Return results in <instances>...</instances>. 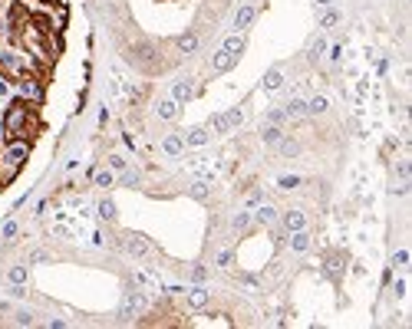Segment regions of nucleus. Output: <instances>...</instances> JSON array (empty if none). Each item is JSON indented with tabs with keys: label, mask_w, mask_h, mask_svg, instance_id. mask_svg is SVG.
I'll use <instances>...</instances> for the list:
<instances>
[{
	"label": "nucleus",
	"mask_w": 412,
	"mask_h": 329,
	"mask_svg": "<svg viewBox=\"0 0 412 329\" xmlns=\"http://www.w3.org/2000/svg\"><path fill=\"white\" fill-rule=\"evenodd\" d=\"M99 218L102 221H116V204H113V201H99Z\"/></svg>",
	"instance_id": "obj_27"
},
{
	"label": "nucleus",
	"mask_w": 412,
	"mask_h": 329,
	"mask_svg": "<svg viewBox=\"0 0 412 329\" xmlns=\"http://www.w3.org/2000/svg\"><path fill=\"white\" fill-rule=\"evenodd\" d=\"M234 63H237V56L225 53V50H218V56H214V63H211V66H214V73H228V69H231Z\"/></svg>",
	"instance_id": "obj_15"
},
{
	"label": "nucleus",
	"mask_w": 412,
	"mask_h": 329,
	"mask_svg": "<svg viewBox=\"0 0 412 329\" xmlns=\"http://www.w3.org/2000/svg\"><path fill=\"white\" fill-rule=\"evenodd\" d=\"M4 237H17V221H7L4 224Z\"/></svg>",
	"instance_id": "obj_38"
},
{
	"label": "nucleus",
	"mask_w": 412,
	"mask_h": 329,
	"mask_svg": "<svg viewBox=\"0 0 412 329\" xmlns=\"http://www.w3.org/2000/svg\"><path fill=\"white\" fill-rule=\"evenodd\" d=\"M26 155H30V145L26 142H10L4 152V178H13L17 174V168L26 162Z\"/></svg>",
	"instance_id": "obj_2"
},
{
	"label": "nucleus",
	"mask_w": 412,
	"mask_h": 329,
	"mask_svg": "<svg viewBox=\"0 0 412 329\" xmlns=\"http://www.w3.org/2000/svg\"><path fill=\"white\" fill-rule=\"evenodd\" d=\"M125 247H129V254H135V257H149V241L145 237H139V234H129L125 237Z\"/></svg>",
	"instance_id": "obj_9"
},
{
	"label": "nucleus",
	"mask_w": 412,
	"mask_h": 329,
	"mask_svg": "<svg viewBox=\"0 0 412 329\" xmlns=\"http://www.w3.org/2000/svg\"><path fill=\"white\" fill-rule=\"evenodd\" d=\"M17 326H33V316L30 313H17Z\"/></svg>",
	"instance_id": "obj_39"
},
{
	"label": "nucleus",
	"mask_w": 412,
	"mask_h": 329,
	"mask_svg": "<svg viewBox=\"0 0 412 329\" xmlns=\"http://www.w3.org/2000/svg\"><path fill=\"white\" fill-rule=\"evenodd\" d=\"M93 178L99 188H113V171H93Z\"/></svg>",
	"instance_id": "obj_30"
},
{
	"label": "nucleus",
	"mask_w": 412,
	"mask_h": 329,
	"mask_svg": "<svg viewBox=\"0 0 412 329\" xmlns=\"http://www.w3.org/2000/svg\"><path fill=\"white\" fill-rule=\"evenodd\" d=\"M188 303H191L195 310H201V306L208 303V290H201V286H195V290H188Z\"/></svg>",
	"instance_id": "obj_21"
},
{
	"label": "nucleus",
	"mask_w": 412,
	"mask_h": 329,
	"mask_svg": "<svg viewBox=\"0 0 412 329\" xmlns=\"http://www.w3.org/2000/svg\"><path fill=\"white\" fill-rule=\"evenodd\" d=\"M254 17H257V10H254L251 4H248V7H241V10H237V17H234V30H237V33H244L251 23H254Z\"/></svg>",
	"instance_id": "obj_8"
},
{
	"label": "nucleus",
	"mask_w": 412,
	"mask_h": 329,
	"mask_svg": "<svg viewBox=\"0 0 412 329\" xmlns=\"http://www.w3.org/2000/svg\"><path fill=\"white\" fill-rule=\"evenodd\" d=\"M261 201H264V194H261V191H257V188H254V191H251V194H248V207H254V204H261Z\"/></svg>",
	"instance_id": "obj_37"
},
{
	"label": "nucleus",
	"mask_w": 412,
	"mask_h": 329,
	"mask_svg": "<svg viewBox=\"0 0 412 329\" xmlns=\"http://www.w3.org/2000/svg\"><path fill=\"white\" fill-rule=\"evenodd\" d=\"M122 185L135 188V185H139V174H135V171H122Z\"/></svg>",
	"instance_id": "obj_34"
},
{
	"label": "nucleus",
	"mask_w": 412,
	"mask_h": 329,
	"mask_svg": "<svg viewBox=\"0 0 412 329\" xmlns=\"http://www.w3.org/2000/svg\"><path fill=\"white\" fill-rule=\"evenodd\" d=\"M277 155H281V158L300 155V142H297V138H281V142H277Z\"/></svg>",
	"instance_id": "obj_12"
},
{
	"label": "nucleus",
	"mask_w": 412,
	"mask_h": 329,
	"mask_svg": "<svg viewBox=\"0 0 412 329\" xmlns=\"http://www.w3.org/2000/svg\"><path fill=\"white\" fill-rule=\"evenodd\" d=\"M191 194H195L198 201H205V198H208V185H201V181H198V185L191 188Z\"/></svg>",
	"instance_id": "obj_35"
},
{
	"label": "nucleus",
	"mask_w": 412,
	"mask_h": 329,
	"mask_svg": "<svg viewBox=\"0 0 412 329\" xmlns=\"http://www.w3.org/2000/svg\"><path fill=\"white\" fill-rule=\"evenodd\" d=\"M7 280H10L13 286H23V283H26V267H23V263L10 267V270H7Z\"/></svg>",
	"instance_id": "obj_20"
},
{
	"label": "nucleus",
	"mask_w": 412,
	"mask_h": 329,
	"mask_svg": "<svg viewBox=\"0 0 412 329\" xmlns=\"http://www.w3.org/2000/svg\"><path fill=\"white\" fill-rule=\"evenodd\" d=\"M284 112H287V118H304L307 115V99H290Z\"/></svg>",
	"instance_id": "obj_19"
},
{
	"label": "nucleus",
	"mask_w": 412,
	"mask_h": 329,
	"mask_svg": "<svg viewBox=\"0 0 412 329\" xmlns=\"http://www.w3.org/2000/svg\"><path fill=\"white\" fill-rule=\"evenodd\" d=\"M396 171H399V178H409V162H399V168H396Z\"/></svg>",
	"instance_id": "obj_40"
},
{
	"label": "nucleus",
	"mask_w": 412,
	"mask_h": 329,
	"mask_svg": "<svg viewBox=\"0 0 412 329\" xmlns=\"http://www.w3.org/2000/svg\"><path fill=\"white\" fill-rule=\"evenodd\" d=\"M175 50H178L181 56H195V53L201 50V37H198V33H191V30L181 33V37L175 40Z\"/></svg>",
	"instance_id": "obj_6"
},
{
	"label": "nucleus",
	"mask_w": 412,
	"mask_h": 329,
	"mask_svg": "<svg viewBox=\"0 0 412 329\" xmlns=\"http://www.w3.org/2000/svg\"><path fill=\"white\" fill-rule=\"evenodd\" d=\"M323 50H326V40H323V37H313V40H310V53H307V59H310V63L320 59V53H323Z\"/></svg>",
	"instance_id": "obj_23"
},
{
	"label": "nucleus",
	"mask_w": 412,
	"mask_h": 329,
	"mask_svg": "<svg viewBox=\"0 0 412 329\" xmlns=\"http://www.w3.org/2000/svg\"><path fill=\"white\" fill-rule=\"evenodd\" d=\"M109 168H113V171H125V158L122 155H113V158H109Z\"/></svg>",
	"instance_id": "obj_33"
},
{
	"label": "nucleus",
	"mask_w": 412,
	"mask_h": 329,
	"mask_svg": "<svg viewBox=\"0 0 412 329\" xmlns=\"http://www.w3.org/2000/svg\"><path fill=\"white\" fill-rule=\"evenodd\" d=\"M281 138H284L281 125H267V129H264V142H267V145H277Z\"/></svg>",
	"instance_id": "obj_24"
},
{
	"label": "nucleus",
	"mask_w": 412,
	"mask_h": 329,
	"mask_svg": "<svg viewBox=\"0 0 412 329\" xmlns=\"http://www.w3.org/2000/svg\"><path fill=\"white\" fill-rule=\"evenodd\" d=\"M46 260H50L46 250H30V263H46Z\"/></svg>",
	"instance_id": "obj_31"
},
{
	"label": "nucleus",
	"mask_w": 412,
	"mask_h": 329,
	"mask_svg": "<svg viewBox=\"0 0 412 329\" xmlns=\"http://www.w3.org/2000/svg\"><path fill=\"white\" fill-rule=\"evenodd\" d=\"M290 247H294L297 254H307V250H310V237H307V230H290Z\"/></svg>",
	"instance_id": "obj_14"
},
{
	"label": "nucleus",
	"mask_w": 412,
	"mask_h": 329,
	"mask_svg": "<svg viewBox=\"0 0 412 329\" xmlns=\"http://www.w3.org/2000/svg\"><path fill=\"white\" fill-rule=\"evenodd\" d=\"M145 303H149V300H145L142 290H125L122 306H119V316H122V319H135L139 313L145 310Z\"/></svg>",
	"instance_id": "obj_3"
},
{
	"label": "nucleus",
	"mask_w": 412,
	"mask_h": 329,
	"mask_svg": "<svg viewBox=\"0 0 412 329\" xmlns=\"http://www.w3.org/2000/svg\"><path fill=\"white\" fill-rule=\"evenodd\" d=\"M317 4H320V7H330V4H333V0H317Z\"/></svg>",
	"instance_id": "obj_41"
},
{
	"label": "nucleus",
	"mask_w": 412,
	"mask_h": 329,
	"mask_svg": "<svg viewBox=\"0 0 412 329\" xmlns=\"http://www.w3.org/2000/svg\"><path fill=\"white\" fill-rule=\"evenodd\" d=\"M254 218L261 221V224H267V227H274V224H277V207H274V204H261Z\"/></svg>",
	"instance_id": "obj_17"
},
{
	"label": "nucleus",
	"mask_w": 412,
	"mask_h": 329,
	"mask_svg": "<svg viewBox=\"0 0 412 329\" xmlns=\"http://www.w3.org/2000/svg\"><path fill=\"white\" fill-rule=\"evenodd\" d=\"M337 23H340V13H337V10H323V17H320V26H323V30H333Z\"/></svg>",
	"instance_id": "obj_25"
},
{
	"label": "nucleus",
	"mask_w": 412,
	"mask_h": 329,
	"mask_svg": "<svg viewBox=\"0 0 412 329\" xmlns=\"http://www.w3.org/2000/svg\"><path fill=\"white\" fill-rule=\"evenodd\" d=\"M284 122H287V112L284 109H270L267 112V125H284Z\"/></svg>",
	"instance_id": "obj_28"
},
{
	"label": "nucleus",
	"mask_w": 412,
	"mask_h": 329,
	"mask_svg": "<svg viewBox=\"0 0 412 329\" xmlns=\"http://www.w3.org/2000/svg\"><path fill=\"white\" fill-rule=\"evenodd\" d=\"M195 96V79L191 76H181V79L172 82V99L175 102H188Z\"/></svg>",
	"instance_id": "obj_5"
},
{
	"label": "nucleus",
	"mask_w": 412,
	"mask_h": 329,
	"mask_svg": "<svg viewBox=\"0 0 412 329\" xmlns=\"http://www.w3.org/2000/svg\"><path fill=\"white\" fill-rule=\"evenodd\" d=\"M326 274H330L333 280H340V274H343V254H340V250H337V254H326Z\"/></svg>",
	"instance_id": "obj_10"
},
{
	"label": "nucleus",
	"mask_w": 412,
	"mask_h": 329,
	"mask_svg": "<svg viewBox=\"0 0 412 329\" xmlns=\"http://www.w3.org/2000/svg\"><path fill=\"white\" fill-rule=\"evenodd\" d=\"M231 260H234V254H231V250H221V254H218V267H228Z\"/></svg>",
	"instance_id": "obj_36"
},
{
	"label": "nucleus",
	"mask_w": 412,
	"mask_h": 329,
	"mask_svg": "<svg viewBox=\"0 0 412 329\" xmlns=\"http://www.w3.org/2000/svg\"><path fill=\"white\" fill-rule=\"evenodd\" d=\"M26 122H30V102L17 99L10 109H7V115H4V132L10 138H17V135L26 132Z\"/></svg>",
	"instance_id": "obj_1"
},
{
	"label": "nucleus",
	"mask_w": 412,
	"mask_h": 329,
	"mask_svg": "<svg viewBox=\"0 0 412 329\" xmlns=\"http://www.w3.org/2000/svg\"><path fill=\"white\" fill-rule=\"evenodd\" d=\"M326 106H330V102H326L323 96H313V99L307 102V112H313V115H320V112H326Z\"/></svg>",
	"instance_id": "obj_26"
},
{
	"label": "nucleus",
	"mask_w": 412,
	"mask_h": 329,
	"mask_svg": "<svg viewBox=\"0 0 412 329\" xmlns=\"http://www.w3.org/2000/svg\"><path fill=\"white\" fill-rule=\"evenodd\" d=\"M297 185H300V178H297V174H284V178L277 181V188H284V191H294Z\"/></svg>",
	"instance_id": "obj_29"
},
{
	"label": "nucleus",
	"mask_w": 412,
	"mask_h": 329,
	"mask_svg": "<svg viewBox=\"0 0 412 329\" xmlns=\"http://www.w3.org/2000/svg\"><path fill=\"white\" fill-rule=\"evenodd\" d=\"M284 227L287 230H304L307 227V214L300 211V207H290V211L284 214Z\"/></svg>",
	"instance_id": "obj_7"
},
{
	"label": "nucleus",
	"mask_w": 412,
	"mask_h": 329,
	"mask_svg": "<svg viewBox=\"0 0 412 329\" xmlns=\"http://www.w3.org/2000/svg\"><path fill=\"white\" fill-rule=\"evenodd\" d=\"M158 118H165V122L178 118V102L175 99H162V102H158Z\"/></svg>",
	"instance_id": "obj_16"
},
{
	"label": "nucleus",
	"mask_w": 412,
	"mask_h": 329,
	"mask_svg": "<svg viewBox=\"0 0 412 329\" xmlns=\"http://www.w3.org/2000/svg\"><path fill=\"white\" fill-rule=\"evenodd\" d=\"M221 50L231 53V56H241V50H244V37H241V33H231V37L221 43Z\"/></svg>",
	"instance_id": "obj_18"
},
{
	"label": "nucleus",
	"mask_w": 412,
	"mask_h": 329,
	"mask_svg": "<svg viewBox=\"0 0 412 329\" xmlns=\"http://www.w3.org/2000/svg\"><path fill=\"white\" fill-rule=\"evenodd\" d=\"M241 118H244V109L234 106L231 112H218V115H211V129L214 132H228V129H234V125H241Z\"/></svg>",
	"instance_id": "obj_4"
},
{
	"label": "nucleus",
	"mask_w": 412,
	"mask_h": 329,
	"mask_svg": "<svg viewBox=\"0 0 412 329\" xmlns=\"http://www.w3.org/2000/svg\"><path fill=\"white\" fill-rule=\"evenodd\" d=\"M181 145H185V138H178V135H165V142H162V148H165V152H169V155H172V158H175V155H178V152H181Z\"/></svg>",
	"instance_id": "obj_22"
},
{
	"label": "nucleus",
	"mask_w": 412,
	"mask_h": 329,
	"mask_svg": "<svg viewBox=\"0 0 412 329\" xmlns=\"http://www.w3.org/2000/svg\"><path fill=\"white\" fill-rule=\"evenodd\" d=\"M211 138V132L208 129H188V135H185V145H191V148H201V145Z\"/></svg>",
	"instance_id": "obj_11"
},
{
	"label": "nucleus",
	"mask_w": 412,
	"mask_h": 329,
	"mask_svg": "<svg viewBox=\"0 0 412 329\" xmlns=\"http://www.w3.org/2000/svg\"><path fill=\"white\" fill-rule=\"evenodd\" d=\"M284 86V73H281V69H267V76H264V89H267V93H277V89H281Z\"/></svg>",
	"instance_id": "obj_13"
},
{
	"label": "nucleus",
	"mask_w": 412,
	"mask_h": 329,
	"mask_svg": "<svg viewBox=\"0 0 412 329\" xmlns=\"http://www.w3.org/2000/svg\"><path fill=\"white\" fill-rule=\"evenodd\" d=\"M248 224H251V214L244 211V214H237V218H234V230H244Z\"/></svg>",
	"instance_id": "obj_32"
}]
</instances>
